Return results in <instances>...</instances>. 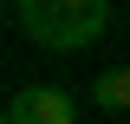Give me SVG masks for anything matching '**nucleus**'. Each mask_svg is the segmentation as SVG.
<instances>
[{"instance_id": "20e7f679", "label": "nucleus", "mask_w": 130, "mask_h": 124, "mask_svg": "<svg viewBox=\"0 0 130 124\" xmlns=\"http://www.w3.org/2000/svg\"><path fill=\"white\" fill-rule=\"evenodd\" d=\"M0 124H13V118H7V111H0Z\"/></svg>"}, {"instance_id": "f03ea898", "label": "nucleus", "mask_w": 130, "mask_h": 124, "mask_svg": "<svg viewBox=\"0 0 130 124\" xmlns=\"http://www.w3.org/2000/svg\"><path fill=\"white\" fill-rule=\"evenodd\" d=\"M7 118L13 124H78V98L65 85H20L7 98Z\"/></svg>"}, {"instance_id": "7ed1b4c3", "label": "nucleus", "mask_w": 130, "mask_h": 124, "mask_svg": "<svg viewBox=\"0 0 130 124\" xmlns=\"http://www.w3.org/2000/svg\"><path fill=\"white\" fill-rule=\"evenodd\" d=\"M91 105L98 111H130V65H111V72L91 78Z\"/></svg>"}, {"instance_id": "f257e3e1", "label": "nucleus", "mask_w": 130, "mask_h": 124, "mask_svg": "<svg viewBox=\"0 0 130 124\" xmlns=\"http://www.w3.org/2000/svg\"><path fill=\"white\" fill-rule=\"evenodd\" d=\"M20 26L46 52H85L111 33V0H20Z\"/></svg>"}]
</instances>
